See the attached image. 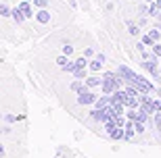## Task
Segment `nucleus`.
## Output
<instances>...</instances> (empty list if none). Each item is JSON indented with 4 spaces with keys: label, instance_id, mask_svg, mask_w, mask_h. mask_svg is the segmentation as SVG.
<instances>
[{
    "label": "nucleus",
    "instance_id": "412c9836",
    "mask_svg": "<svg viewBox=\"0 0 161 158\" xmlns=\"http://www.w3.org/2000/svg\"><path fill=\"white\" fill-rule=\"evenodd\" d=\"M34 4H36L38 8H44V6H46L48 2H46V0H34Z\"/></svg>",
    "mask_w": 161,
    "mask_h": 158
},
{
    "label": "nucleus",
    "instance_id": "9d476101",
    "mask_svg": "<svg viewBox=\"0 0 161 158\" xmlns=\"http://www.w3.org/2000/svg\"><path fill=\"white\" fill-rule=\"evenodd\" d=\"M103 64H105V63H103V60H98V59L94 56V60H90V64H88V67H90V71H101V67H103Z\"/></svg>",
    "mask_w": 161,
    "mask_h": 158
},
{
    "label": "nucleus",
    "instance_id": "b1692460",
    "mask_svg": "<svg viewBox=\"0 0 161 158\" xmlns=\"http://www.w3.org/2000/svg\"><path fill=\"white\" fill-rule=\"evenodd\" d=\"M155 94H157V96H159V98H161V88H157V92H155Z\"/></svg>",
    "mask_w": 161,
    "mask_h": 158
},
{
    "label": "nucleus",
    "instance_id": "ddd939ff",
    "mask_svg": "<svg viewBox=\"0 0 161 158\" xmlns=\"http://www.w3.org/2000/svg\"><path fill=\"white\" fill-rule=\"evenodd\" d=\"M153 125H155L157 131H161V112H155V115H153Z\"/></svg>",
    "mask_w": 161,
    "mask_h": 158
},
{
    "label": "nucleus",
    "instance_id": "f03ea898",
    "mask_svg": "<svg viewBox=\"0 0 161 158\" xmlns=\"http://www.w3.org/2000/svg\"><path fill=\"white\" fill-rule=\"evenodd\" d=\"M96 100H98V96H96L94 92H90V88L82 89V92L78 94V104H86V106H90V104H96Z\"/></svg>",
    "mask_w": 161,
    "mask_h": 158
},
{
    "label": "nucleus",
    "instance_id": "5701e85b",
    "mask_svg": "<svg viewBox=\"0 0 161 158\" xmlns=\"http://www.w3.org/2000/svg\"><path fill=\"white\" fill-rule=\"evenodd\" d=\"M92 54H94V50H92V48H86V50H84V56H86V59H90Z\"/></svg>",
    "mask_w": 161,
    "mask_h": 158
},
{
    "label": "nucleus",
    "instance_id": "f3484780",
    "mask_svg": "<svg viewBox=\"0 0 161 158\" xmlns=\"http://www.w3.org/2000/svg\"><path fill=\"white\" fill-rule=\"evenodd\" d=\"M134 129H136V133H138V135L147 131V127H144V123H136V121H134Z\"/></svg>",
    "mask_w": 161,
    "mask_h": 158
},
{
    "label": "nucleus",
    "instance_id": "0eeeda50",
    "mask_svg": "<svg viewBox=\"0 0 161 158\" xmlns=\"http://www.w3.org/2000/svg\"><path fill=\"white\" fill-rule=\"evenodd\" d=\"M36 19L40 23H48V21H50V13H48L46 8H40V11L36 13Z\"/></svg>",
    "mask_w": 161,
    "mask_h": 158
},
{
    "label": "nucleus",
    "instance_id": "6ab92c4d",
    "mask_svg": "<svg viewBox=\"0 0 161 158\" xmlns=\"http://www.w3.org/2000/svg\"><path fill=\"white\" fill-rule=\"evenodd\" d=\"M75 63H78V67H88V59H86V56H80V59L78 60H75Z\"/></svg>",
    "mask_w": 161,
    "mask_h": 158
},
{
    "label": "nucleus",
    "instance_id": "f8f14e48",
    "mask_svg": "<svg viewBox=\"0 0 161 158\" xmlns=\"http://www.w3.org/2000/svg\"><path fill=\"white\" fill-rule=\"evenodd\" d=\"M73 77H75V79H86V67H78V69H75V73H73Z\"/></svg>",
    "mask_w": 161,
    "mask_h": 158
},
{
    "label": "nucleus",
    "instance_id": "423d86ee",
    "mask_svg": "<svg viewBox=\"0 0 161 158\" xmlns=\"http://www.w3.org/2000/svg\"><path fill=\"white\" fill-rule=\"evenodd\" d=\"M19 8L23 11V15H25L27 19H30V17H34V8H31V4L27 2V0H23V2H19Z\"/></svg>",
    "mask_w": 161,
    "mask_h": 158
},
{
    "label": "nucleus",
    "instance_id": "dca6fc26",
    "mask_svg": "<svg viewBox=\"0 0 161 158\" xmlns=\"http://www.w3.org/2000/svg\"><path fill=\"white\" fill-rule=\"evenodd\" d=\"M149 35H151V38H153V40H155V42H159L161 29H159V27H155V29H151V31H149Z\"/></svg>",
    "mask_w": 161,
    "mask_h": 158
},
{
    "label": "nucleus",
    "instance_id": "f257e3e1",
    "mask_svg": "<svg viewBox=\"0 0 161 158\" xmlns=\"http://www.w3.org/2000/svg\"><path fill=\"white\" fill-rule=\"evenodd\" d=\"M132 83L140 89V94H155V92H157V88L153 85V81H151V79H147L144 75H136Z\"/></svg>",
    "mask_w": 161,
    "mask_h": 158
},
{
    "label": "nucleus",
    "instance_id": "2eb2a0df",
    "mask_svg": "<svg viewBox=\"0 0 161 158\" xmlns=\"http://www.w3.org/2000/svg\"><path fill=\"white\" fill-rule=\"evenodd\" d=\"M134 135H136V129H128V127H125V137H124L125 141H132V140H134Z\"/></svg>",
    "mask_w": 161,
    "mask_h": 158
},
{
    "label": "nucleus",
    "instance_id": "aec40b11",
    "mask_svg": "<svg viewBox=\"0 0 161 158\" xmlns=\"http://www.w3.org/2000/svg\"><path fill=\"white\" fill-rule=\"evenodd\" d=\"M151 48H153V52H155L157 56H159V59H161V44H159V42H157V44H153V46H151Z\"/></svg>",
    "mask_w": 161,
    "mask_h": 158
},
{
    "label": "nucleus",
    "instance_id": "20e7f679",
    "mask_svg": "<svg viewBox=\"0 0 161 158\" xmlns=\"http://www.w3.org/2000/svg\"><path fill=\"white\" fill-rule=\"evenodd\" d=\"M84 81H86V85H88L90 89H94V88H101V85H103V77H98V75H90V77H86Z\"/></svg>",
    "mask_w": 161,
    "mask_h": 158
},
{
    "label": "nucleus",
    "instance_id": "39448f33",
    "mask_svg": "<svg viewBox=\"0 0 161 158\" xmlns=\"http://www.w3.org/2000/svg\"><path fill=\"white\" fill-rule=\"evenodd\" d=\"M86 88H88V85H86V81H84V79H75V81L69 85V89H71V92H75V94H80V92H82V89H86Z\"/></svg>",
    "mask_w": 161,
    "mask_h": 158
},
{
    "label": "nucleus",
    "instance_id": "a211bd4d",
    "mask_svg": "<svg viewBox=\"0 0 161 158\" xmlns=\"http://www.w3.org/2000/svg\"><path fill=\"white\" fill-rule=\"evenodd\" d=\"M0 15H2V17H8V15H13V11L6 4H2V6H0Z\"/></svg>",
    "mask_w": 161,
    "mask_h": 158
},
{
    "label": "nucleus",
    "instance_id": "4be33fe9",
    "mask_svg": "<svg viewBox=\"0 0 161 158\" xmlns=\"http://www.w3.org/2000/svg\"><path fill=\"white\" fill-rule=\"evenodd\" d=\"M63 54L71 56V54H73V48H71V46H63Z\"/></svg>",
    "mask_w": 161,
    "mask_h": 158
},
{
    "label": "nucleus",
    "instance_id": "1a4fd4ad",
    "mask_svg": "<svg viewBox=\"0 0 161 158\" xmlns=\"http://www.w3.org/2000/svg\"><path fill=\"white\" fill-rule=\"evenodd\" d=\"M125 25H128V33H130V35H140V29H138L136 23H132L130 19H128V21H125Z\"/></svg>",
    "mask_w": 161,
    "mask_h": 158
},
{
    "label": "nucleus",
    "instance_id": "393cba45",
    "mask_svg": "<svg viewBox=\"0 0 161 158\" xmlns=\"http://www.w3.org/2000/svg\"><path fill=\"white\" fill-rule=\"evenodd\" d=\"M155 2H157V6H159V8H161V0H155Z\"/></svg>",
    "mask_w": 161,
    "mask_h": 158
},
{
    "label": "nucleus",
    "instance_id": "4468645a",
    "mask_svg": "<svg viewBox=\"0 0 161 158\" xmlns=\"http://www.w3.org/2000/svg\"><path fill=\"white\" fill-rule=\"evenodd\" d=\"M67 63H69V56H67V54H61L59 59H57V64H59L61 69H63V67H65Z\"/></svg>",
    "mask_w": 161,
    "mask_h": 158
},
{
    "label": "nucleus",
    "instance_id": "9b49d317",
    "mask_svg": "<svg viewBox=\"0 0 161 158\" xmlns=\"http://www.w3.org/2000/svg\"><path fill=\"white\" fill-rule=\"evenodd\" d=\"M75 69H78V63H75V60H69V63L63 67V71H65V73H75Z\"/></svg>",
    "mask_w": 161,
    "mask_h": 158
},
{
    "label": "nucleus",
    "instance_id": "a878e982",
    "mask_svg": "<svg viewBox=\"0 0 161 158\" xmlns=\"http://www.w3.org/2000/svg\"><path fill=\"white\" fill-rule=\"evenodd\" d=\"M147 2H149V4H151V2H155V0H147Z\"/></svg>",
    "mask_w": 161,
    "mask_h": 158
},
{
    "label": "nucleus",
    "instance_id": "6e6552de",
    "mask_svg": "<svg viewBox=\"0 0 161 158\" xmlns=\"http://www.w3.org/2000/svg\"><path fill=\"white\" fill-rule=\"evenodd\" d=\"M11 17L15 19V21H17V23H23L25 19H27V17H25V15H23V11H21V8H19V6H17V8H13V15H11Z\"/></svg>",
    "mask_w": 161,
    "mask_h": 158
},
{
    "label": "nucleus",
    "instance_id": "7ed1b4c3",
    "mask_svg": "<svg viewBox=\"0 0 161 158\" xmlns=\"http://www.w3.org/2000/svg\"><path fill=\"white\" fill-rule=\"evenodd\" d=\"M117 73H119V77L125 81V85L132 83V81H134V77H136V73H134L130 67H125V64H119V67H117Z\"/></svg>",
    "mask_w": 161,
    "mask_h": 158
}]
</instances>
